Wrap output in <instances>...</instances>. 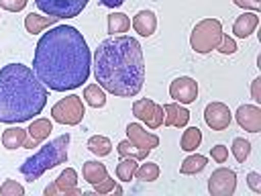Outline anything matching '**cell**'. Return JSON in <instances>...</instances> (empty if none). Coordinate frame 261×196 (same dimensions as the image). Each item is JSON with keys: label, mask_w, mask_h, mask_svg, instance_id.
<instances>
[{"label": "cell", "mask_w": 261, "mask_h": 196, "mask_svg": "<svg viewBox=\"0 0 261 196\" xmlns=\"http://www.w3.org/2000/svg\"><path fill=\"white\" fill-rule=\"evenodd\" d=\"M0 194L2 196H24V188L16 180H4L0 186Z\"/></svg>", "instance_id": "30"}, {"label": "cell", "mask_w": 261, "mask_h": 196, "mask_svg": "<svg viewBox=\"0 0 261 196\" xmlns=\"http://www.w3.org/2000/svg\"><path fill=\"white\" fill-rule=\"evenodd\" d=\"M29 133L27 129L22 127H8L4 133H2V145L6 149H18V147H24V141H27Z\"/></svg>", "instance_id": "20"}, {"label": "cell", "mask_w": 261, "mask_h": 196, "mask_svg": "<svg viewBox=\"0 0 261 196\" xmlns=\"http://www.w3.org/2000/svg\"><path fill=\"white\" fill-rule=\"evenodd\" d=\"M57 20H59L57 16H41V14H37V12H31V14L24 16V29H27V33H31V35H39V33H43L45 29L55 27Z\"/></svg>", "instance_id": "19"}, {"label": "cell", "mask_w": 261, "mask_h": 196, "mask_svg": "<svg viewBox=\"0 0 261 196\" xmlns=\"http://www.w3.org/2000/svg\"><path fill=\"white\" fill-rule=\"evenodd\" d=\"M202 143V131L198 127H186V131L181 133L179 139V149L184 151H196Z\"/></svg>", "instance_id": "25"}, {"label": "cell", "mask_w": 261, "mask_h": 196, "mask_svg": "<svg viewBox=\"0 0 261 196\" xmlns=\"http://www.w3.org/2000/svg\"><path fill=\"white\" fill-rule=\"evenodd\" d=\"M234 118H237L239 127L249 133L261 131V108L257 104H241L234 112Z\"/></svg>", "instance_id": "13"}, {"label": "cell", "mask_w": 261, "mask_h": 196, "mask_svg": "<svg viewBox=\"0 0 261 196\" xmlns=\"http://www.w3.org/2000/svg\"><path fill=\"white\" fill-rule=\"evenodd\" d=\"M51 131H53V122H51L49 118H33L31 125H29V129H27L29 137H27V141H24V149H35V147H39L45 139H49Z\"/></svg>", "instance_id": "14"}, {"label": "cell", "mask_w": 261, "mask_h": 196, "mask_svg": "<svg viewBox=\"0 0 261 196\" xmlns=\"http://www.w3.org/2000/svg\"><path fill=\"white\" fill-rule=\"evenodd\" d=\"M222 22L218 18H202L200 22H196V27L192 29L190 35V47L200 53L206 55L210 51H214L220 41H222Z\"/></svg>", "instance_id": "5"}, {"label": "cell", "mask_w": 261, "mask_h": 196, "mask_svg": "<svg viewBox=\"0 0 261 196\" xmlns=\"http://www.w3.org/2000/svg\"><path fill=\"white\" fill-rule=\"evenodd\" d=\"M126 139L143 155V159H147V155L159 145V137L155 133H149L141 122H130L126 127Z\"/></svg>", "instance_id": "9"}, {"label": "cell", "mask_w": 261, "mask_h": 196, "mask_svg": "<svg viewBox=\"0 0 261 196\" xmlns=\"http://www.w3.org/2000/svg\"><path fill=\"white\" fill-rule=\"evenodd\" d=\"M114 186H116V180H112L110 176H106L102 182L94 184L92 188H94V194H108V192H112V190H114Z\"/></svg>", "instance_id": "34"}, {"label": "cell", "mask_w": 261, "mask_h": 196, "mask_svg": "<svg viewBox=\"0 0 261 196\" xmlns=\"http://www.w3.org/2000/svg\"><path fill=\"white\" fill-rule=\"evenodd\" d=\"M92 53L84 35L69 24H55L45 33L33 57V71L53 92L75 90L88 82Z\"/></svg>", "instance_id": "1"}, {"label": "cell", "mask_w": 261, "mask_h": 196, "mask_svg": "<svg viewBox=\"0 0 261 196\" xmlns=\"http://www.w3.org/2000/svg\"><path fill=\"white\" fill-rule=\"evenodd\" d=\"M82 176H84V180H86L90 186H94V184L102 182V180L108 176V172H106V165L100 163V161H86V163L82 165Z\"/></svg>", "instance_id": "21"}, {"label": "cell", "mask_w": 261, "mask_h": 196, "mask_svg": "<svg viewBox=\"0 0 261 196\" xmlns=\"http://www.w3.org/2000/svg\"><path fill=\"white\" fill-rule=\"evenodd\" d=\"M86 147H88L94 155H98V157L110 155V151H112V143H110V139L104 137V135H94V137H90L88 143H86Z\"/></svg>", "instance_id": "26"}, {"label": "cell", "mask_w": 261, "mask_h": 196, "mask_svg": "<svg viewBox=\"0 0 261 196\" xmlns=\"http://www.w3.org/2000/svg\"><path fill=\"white\" fill-rule=\"evenodd\" d=\"M135 178L141 180V182H155L159 178V165L153 163V161L139 163L137 169H135Z\"/></svg>", "instance_id": "28"}, {"label": "cell", "mask_w": 261, "mask_h": 196, "mask_svg": "<svg viewBox=\"0 0 261 196\" xmlns=\"http://www.w3.org/2000/svg\"><path fill=\"white\" fill-rule=\"evenodd\" d=\"M82 98L92 108H102L106 104V94H104V88L100 84H88L84 88V96Z\"/></svg>", "instance_id": "24"}, {"label": "cell", "mask_w": 261, "mask_h": 196, "mask_svg": "<svg viewBox=\"0 0 261 196\" xmlns=\"http://www.w3.org/2000/svg\"><path fill=\"white\" fill-rule=\"evenodd\" d=\"M251 98L259 104L261 102V78H255L253 82H251Z\"/></svg>", "instance_id": "38"}, {"label": "cell", "mask_w": 261, "mask_h": 196, "mask_svg": "<svg viewBox=\"0 0 261 196\" xmlns=\"http://www.w3.org/2000/svg\"><path fill=\"white\" fill-rule=\"evenodd\" d=\"M237 6L245 8V10H251V12H259L261 10V0H232Z\"/></svg>", "instance_id": "37"}, {"label": "cell", "mask_w": 261, "mask_h": 196, "mask_svg": "<svg viewBox=\"0 0 261 196\" xmlns=\"http://www.w3.org/2000/svg\"><path fill=\"white\" fill-rule=\"evenodd\" d=\"M169 96L173 98V102L192 104L198 98V82L190 76H179L169 84Z\"/></svg>", "instance_id": "11"}, {"label": "cell", "mask_w": 261, "mask_h": 196, "mask_svg": "<svg viewBox=\"0 0 261 196\" xmlns=\"http://www.w3.org/2000/svg\"><path fill=\"white\" fill-rule=\"evenodd\" d=\"M106 27H108V33L110 37L114 35H122L130 29V18L124 14V12H110L106 16Z\"/></svg>", "instance_id": "22"}, {"label": "cell", "mask_w": 261, "mask_h": 196, "mask_svg": "<svg viewBox=\"0 0 261 196\" xmlns=\"http://www.w3.org/2000/svg\"><path fill=\"white\" fill-rule=\"evenodd\" d=\"M71 137L69 133L59 135L55 139H51L45 145H39V151L31 157L24 159V163L20 165V174L24 176L27 182H35L39 180L47 169H53L61 163L67 161V145H69Z\"/></svg>", "instance_id": "4"}, {"label": "cell", "mask_w": 261, "mask_h": 196, "mask_svg": "<svg viewBox=\"0 0 261 196\" xmlns=\"http://www.w3.org/2000/svg\"><path fill=\"white\" fill-rule=\"evenodd\" d=\"M206 163H208V157L206 155H200V153L188 155L181 161V165H179V174H184V176H196V174H200L206 167Z\"/></svg>", "instance_id": "23"}, {"label": "cell", "mask_w": 261, "mask_h": 196, "mask_svg": "<svg viewBox=\"0 0 261 196\" xmlns=\"http://www.w3.org/2000/svg\"><path fill=\"white\" fill-rule=\"evenodd\" d=\"M86 114V106L82 96L77 94H67L65 98L57 100L51 108V118L59 125H67V127H75L84 120Z\"/></svg>", "instance_id": "6"}, {"label": "cell", "mask_w": 261, "mask_h": 196, "mask_svg": "<svg viewBox=\"0 0 261 196\" xmlns=\"http://www.w3.org/2000/svg\"><path fill=\"white\" fill-rule=\"evenodd\" d=\"M163 127H175V129H184L190 122V110L179 104V102H167L163 104Z\"/></svg>", "instance_id": "15"}, {"label": "cell", "mask_w": 261, "mask_h": 196, "mask_svg": "<svg viewBox=\"0 0 261 196\" xmlns=\"http://www.w3.org/2000/svg\"><path fill=\"white\" fill-rule=\"evenodd\" d=\"M257 24H259V14L245 10L241 16L234 18V22H232V35L239 37V39H247L249 35L255 33Z\"/></svg>", "instance_id": "17"}, {"label": "cell", "mask_w": 261, "mask_h": 196, "mask_svg": "<svg viewBox=\"0 0 261 196\" xmlns=\"http://www.w3.org/2000/svg\"><path fill=\"white\" fill-rule=\"evenodd\" d=\"M88 2L90 0H35L39 10H43L47 16H57V18L80 16L82 10L88 6Z\"/></svg>", "instance_id": "7"}, {"label": "cell", "mask_w": 261, "mask_h": 196, "mask_svg": "<svg viewBox=\"0 0 261 196\" xmlns=\"http://www.w3.org/2000/svg\"><path fill=\"white\" fill-rule=\"evenodd\" d=\"M29 0H0V8L8 10V12H20L27 6Z\"/></svg>", "instance_id": "35"}, {"label": "cell", "mask_w": 261, "mask_h": 196, "mask_svg": "<svg viewBox=\"0 0 261 196\" xmlns=\"http://www.w3.org/2000/svg\"><path fill=\"white\" fill-rule=\"evenodd\" d=\"M116 151H118V155H120V157H135L137 161H145V159H143V155H141L139 151H133V145L128 143V139L120 141V143H118V147H116Z\"/></svg>", "instance_id": "31"}, {"label": "cell", "mask_w": 261, "mask_h": 196, "mask_svg": "<svg viewBox=\"0 0 261 196\" xmlns=\"http://www.w3.org/2000/svg\"><path fill=\"white\" fill-rule=\"evenodd\" d=\"M133 29L141 37H151L157 31V16L153 10H139L133 18Z\"/></svg>", "instance_id": "18"}, {"label": "cell", "mask_w": 261, "mask_h": 196, "mask_svg": "<svg viewBox=\"0 0 261 196\" xmlns=\"http://www.w3.org/2000/svg\"><path fill=\"white\" fill-rule=\"evenodd\" d=\"M216 51H220L222 55H232V53H237V43H234V39L228 37V35H222V41H220V45L216 47Z\"/></svg>", "instance_id": "33"}, {"label": "cell", "mask_w": 261, "mask_h": 196, "mask_svg": "<svg viewBox=\"0 0 261 196\" xmlns=\"http://www.w3.org/2000/svg\"><path fill=\"white\" fill-rule=\"evenodd\" d=\"M204 120L212 131H224L232 120V112L224 102H210L204 108Z\"/></svg>", "instance_id": "12"}, {"label": "cell", "mask_w": 261, "mask_h": 196, "mask_svg": "<svg viewBox=\"0 0 261 196\" xmlns=\"http://www.w3.org/2000/svg\"><path fill=\"white\" fill-rule=\"evenodd\" d=\"M237 190V174L230 167H218L208 178V192L212 196H232Z\"/></svg>", "instance_id": "10"}, {"label": "cell", "mask_w": 261, "mask_h": 196, "mask_svg": "<svg viewBox=\"0 0 261 196\" xmlns=\"http://www.w3.org/2000/svg\"><path fill=\"white\" fill-rule=\"evenodd\" d=\"M133 114L137 116V120L145 122L151 131H155V129L163 127V116H165L163 106H161V104H157V102H155V100H151V98L135 100V102H133Z\"/></svg>", "instance_id": "8"}, {"label": "cell", "mask_w": 261, "mask_h": 196, "mask_svg": "<svg viewBox=\"0 0 261 196\" xmlns=\"http://www.w3.org/2000/svg\"><path fill=\"white\" fill-rule=\"evenodd\" d=\"M100 4L106 6V8H118V6L124 4V0H100Z\"/></svg>", "instance_id": "39"}, {"label": "cell", "mask_w": 261, "mask_h": 196, "mask_svg": "<svg viewBox=\"0 0 261 196\" xmlns=\"http://www.w3.org/2000/svg\"><path fill=\"white\" fill-rule=\"evenodd\" d=\"M47 98V88L29 65L8 63L0 69V122L33 120L45 108Z\"/></svg>", "instance_id": "3"}, {"label": "cell", "mask_w": 261, "mask_h": 196, "mask_svg": "<svg viewBox=\"0 0 261 196\" xmlns=\"http://www.w3.org/2000/svg\"><path fill=\"white\" fill-rule=\"evenodd\" d=\"M137 159L135 157H120V161L116 163V178L120 182H130L135 178V169H137Z\"/></svg>", "instance_id": "27"}, {"label": "cell", "mask_w": 261, "mask_h": 196, "mask_svg": "<svg viewBox=\"0 0 261 196\" xmlns=\"http://www.w3.org/2000/svg\"><path fill=\"white\" fill-rule=\"evenodd\" d=\"M247 186H249L255 194H259V192H261V176H259L257 172H249V174H247Z\"/></svg>", "instance_id": "36"}, {"label": "cell", "mask_w": 261, "mask_h": 196, "mask_svg": "<svg viewBox=\"0 0 261 196\" xmlns=\"http://www.w3.org/2000/svg\"><path fill=\"white\" fill-rule=\"evenodd\" d=\"M94 78L110 94L133 98L145 84L143 47L135 37L114 35L104 39L94 51Z\"/></svg>", "instance_id": "2"}, {"label": "cell", "mask_w": 261, "mask_h": 196, "mask_svg": "<svg viewBox=\"0 0 261 196\" xmlns=\"http://www.w3.org/2000/svg\"><path fill=\"white\" fill-rule=\"evenodd\" d=\"M232 155H234V159L239 161V163H245L247 161V157L251 155V143L245 139V137H237L234 141H232Z\"/></svg>", "instance_id": "29"}, {"label": "cell", "mask_w": 261, "mask_h": 196, "mask_svg": "<svg viewBox=\"0 0 261 196\" xmlns=\"http://www.w3.org/2000/svg\"><path fill=\"white\" fill-rule=\"evenodd\" d=\"M210 157H212L216 163H226V159H228V147L222 145V143L210 147Z\"/></svg>", "instance_id": "32"}, {"label": "cell", "mask_w": 261, "mask_h": 196, "mask_svg": "<svg viewBox=\"0 0 261 196\" xmlns=\"http://www.w3.org/2000/svg\"><path fill=\"white\" fill-rule=\"evenodd\" d=\"M55 194H65V196H82L84 192L77 188V172L73 167H65L57 180L53 182Z\"/></svg>", "instance_id": "16"}]
</instances>
